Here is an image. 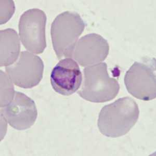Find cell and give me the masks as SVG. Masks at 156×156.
Segmentation results:
<instances>
[{
  "label": "cell",
  "mask_w": 156,
  "mask_h": 156,
  "mask_svg": "<svg viewBox=\"0 0 156 156\" xmlns=\"http://www.w3.org/2000/svg\"><path fill=\"white\" fill-rule=\"evenodd\" d=\"M139 115L138 105L133 98L128 96L120 98L101 109L98 128L103 135L108 137L122 136L134 126Z\"/></svg>",
  "instance_id": "obj_1"
},
{
  "label": "cell",
  "mask_w": 156,
  "mask_h": 156,
  "mask_svg": "<svg viewBox=\"0 0 156 156\" xmlns=\"http://www.w3.org/2000/svg\"><path fill=\"white\" fill-rule=\"evenodd\" d=\"M119 90L118 82L110 78L106 63L101 62L84 69L83 80L78 93L86 101L102 103L114 99Z\"/></svg>",
  "instance_id": "obj_2"
},
{
  "label": "cell",
  "mask_w": 156,
  "mask_h": 156,
  "mask_svg": "<svg viewBox=\"0 0 156 156\" xmlns=\"http://www.w3.org/2000/svg\"><path fill=\"white\" fill-rule=\"evenodd\" d=\"M85 27L83 20L75 12H64L55 18L51 23V35L58 59L73 57L77 41Z\"/></svg>",
  "instance_id": "obj_3"
},
{
  "label": "cell",
  "mask_w": 156,
  "mask_h": 156,
  "mask_svg": "<svg viewBox=\"0 0 156 156\" xmlns=\"http://www.w3.org/2000/svg\"><path fill=\"white\" fill-rule=\"evenodd\" d=\"M124 84L128 92L137 99L149 101L156 98L155 59L151 62H136L124 76Z\"/></svg>",
  "instance_id": "obj_4"
},
{
  "label": "cell",
  "mask_w": 156,
  "mask_h": 156,
  "mask_svg": "<svg viewBox=\"0 0 156 156\" xmlns=\"http://www.w3.org/2000/svg\"><path fill=\"white\" fill-rule=\"evenodd\" d=\"M46 15L38 9H28L21 15L18 29L21 41L29 51L42 53L46 48Z\"/></svg>",
  "instance_id": "obj_5"
},
{
  "label": "cell",
  "mask_w": 156,
  "mask_h": 156,
  "mask_svg": "<svg viewBox=\"0 0 156 156\" xmlns=\"http://www.w3.org/2000/svg\"><path fill=\"white\" fill-rule=\"evenodd\" d=\"M44 63L40 57L23 51L14 64L5 67L6 72L15 85L30 89L39 84L43 78Z\"/></svg>",
  "instance_id": "obj_6"
},
{
  "label": "cell",
  "mask_w": 156,
  "mask_h": 156,
  "mask_svg": "<svg viewBox=\"0 0 156 156\" xmlns=\"http://www.w3.org/2000/svg\"><path fill=\"white\" fill-rule=\"evenodd\" d=\"M1 115L15 129L25 130L34 124L37 118V109L31 98L16 91L12 101L1 108Z\"/></svg>",
  "instance_id": "obj_7"
},
{
  "label": "cell",
  "mask_w": 156,
  "mask_h": 156,
  "mask_svg": "<svg viewBox=\"0 0 156 156\" xmlns=\"http://www.w3.org/2000/svg\"><path fill=\"white\" fill-rule=\"evenodd\" d=\"M82 75L77 62L71 58L60 60L51 74V83L56 92L69 96L80 88Z\"/></svg>",
  "instance_id": "obj_8"
},
{
  "label": "cell",
  "mask_w": 156,
  "mask_h": 156,
  "mask_svg": "<svg viewBox=\"0 0 156 156\" xmlns=\"http://www.w3.org/2000/svg\"><path fill=\"white\" fill-rule=\"evenodd\" d=\"M109 51L106 39L98 34H88L76 43L73 57L82 67L93 66L105 60Z\"/></svg>",
  "instance_id": "obj_9"
},
{
  "label": "cell",
  "mask_w": 156,
  "mask_h": 156,
  "mask_svg": "<svg viewBox=\"0 0 156 156\" xmlns=\"http://www.w3.org/2000/svg\"><path fill=\"white\" fill-rule=\"evenodd\" d=\"M1 67L9 66L18 58L20 43L18 34L11 28L1 30Z\"/></svg>",
  "instance_id": "obj_10"
},
{
  "label": "cell",
  "mask_w": 156,
  "mask_h": 156,
  "mask_svg": "<svg viewBox=\"0 0 156 156\" xmlns=\"http://www.w3.org/2000/svg\"><path fill=\"white\" fill-rule=\"evenodd\" d=\"M15 91L12 81L8 75L1 70V108L12 101Z\"/></svg>",
  "instance_id": "obj_11"
},
{
  "label": "cell",
  "mask_w": 156,
  "mask_h": 156,
  "mask_svg": "<svg viewBox=\"0 0 156 156\" xmlns=\"http://www.w3.org/2000/svg\"><path fill=\"white\" fill-rule=\"evenodd\" d=\"M1 24H4L9 20L14 12L15 6L12 1H1Z\"/></svg>",
  "instance_id": "obj_12"
}]
</instances>
